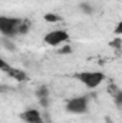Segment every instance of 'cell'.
<instances>
[{"instance_id":"cell-1","label":"cell","mask_w":122,"mask_h":123,"mask_svg":"<svg viewBox=\"0 0 122 123\" xmlns=\"http://www.w3.org/2000/svg\"><path fill=\"white\" fill-rule=\"evenodd\" d=\"M25 19L22 17H7V16H1L0 17V33L3 37L7 39H13L19 34L20 26L23 23Z\"/></svg>"},{"instance_id":"cell-2","label":"cell","mask_w":122,"mask_h":123,"mask_svg":"<svg viewBox=\"0 0 122 123\" xmlns=\"http://www.w3.org/2000/svg\"><path fill=\"white\" fill-rule=\"evenodd\" d=\"M75 79H78L81 83H83L88 89H96L103 80H105V73L102 72H79L75 74Z\"/></svg>"},{"instance_id":"cell-3","label":"cell","mask_w":122,"mask_h":123,"mask_svg":"<svg viewBox=\"0 0 122 123\" xmlns=\"http://www.w3.org/2000/svg\"><path fill=\"white\" fill-rule=\"evenodd\" d=\"M66 112L72 115H83L89 109V99L86 96H76L66 102Z\"/></svg>"},{"instance_id":"cell-4","label":"cell","mask_w":122,"mask_h":123,"mask_svg":"<svg viewBox=\"0 0 122 123\" xmlns=\"http://www.w3.org/2000/svg\"><path fill=\"white\" fill-rule=\"evenodd\" d=\"M70 36L66 30H62V29H56V30H52L49 33H46L43 36V42L47 44V46H52V47H59L63 43L69 42Z\"/></svg>"},{"instance_id":"cell-5","label":"cell","mask_w":122,"mask_h":123,"mask_svg":"<svg viewBox=\"0 0 122 123\" xmlns=\"http://www.w3.org/2000/svg\"><path fill=\"white\" fill-rule=\"evenodd\" d=\"M19 117L23 120L25 123H43V117H42V113L39 109H34V107H30V109H26L23 110Z\"/></svg>"},{"instance_id":"cell-6","label":"cell","mask_w":122,"mask_h":123,"mask_svg":"<svg viewBox=\"0 0 122 123\" xmlns=\"http://www.w3.org/2000/svg\"><path fill=\"white\" fill-rule=\"evenodd\" d=\"M6 73H7L9 77H12V79L16 80L17 83H25V82L29 80V76H27V73H26L25 70L17 69V67H13V66H10L9 70H7Z\"/></svg>"},{"instance_id":"cell-7","label":"cell","mask_w":122,"mask_h":123,"mask_svg":"<svg viewBox=\"0 0 122 123\" xmlns=\"http://www.w3.org/2000/svg\"><path fill=\"white\" fill-rule=\"evenodd\" d=\"M36 96H37V99H39L42 106L46 107L49 105V89H47L46 85H42V86H39L36 89Z\"/></svg>"},{"instance_id":"cell-8","label":"cell","mask_w":122,"mask_h":123,"mask_svg":"<svg viewBox=\"0 0 122 123\" xmlns=\"http://www.w3.org/2000/svg\"><path fill=\"white\" fill-rule=\"evenodd\" d=\"M43 19H45L47 23H58V22L62 20V17L59 14H56V13H46V14L43 16Z\"/></svg>"},{"instance_id":"cell-9","label":"cell","mask_w":122,"mask_h":123,"mask_svg":"<svg viewBox=\"0 0 122 123\" xmlns=\"http://www.w3.org/2000/svg\"><path fill=\"white\" fill-rule=\"evenodd\" d=\"M79 10L82 12V13H85V14H92L93 13V7H92L91 3H81L79 4Z\"/></svg>"},{"instance_id":"cell-10","label":"cell","mask_w":122,"mask_h":123,"mask_svg":"<svg viewBox=\"0 0 122 123\" xmlns=\"http://www.w3.org/2000/svg\"><path fill=\"white\" fill-rule=\"evenodd\" d=\"M29 30H30V22L29 20H23V23H22V26H20V30H19V34H27L29 33Z\"/></svg>"},{"instance_id":"cell-11","label":"cell","mask_w":122,"mask_h":123,"mask_svg":"<svg viewBox=\"0 0 122 123\" xmlns=\"http://www.w3.org/2000/svg\"><path fill=\"white\" fill-rule=\"evenodd\" d=\"M72 52H73V49H72V46H70V44L59 46V49H58V55H70Z\"/></svg>"},{"instance_id":"cell-12","label":"cell","mask_w":122,"mask_h":123,"mask_svg":"<svg viewBox=\"0 0 122 123\" xmlns=\"http://www.w3.org/2000/svg\"><path fill=\"white\" fill-rule=\"evenodd\" d=\"M109 46H111V47H114V49H116V50H121L122 39H119V36H116L115 39H112V40L109 42Z\"/></svg>"},{"instance_id":"cell-13","label":"cell","mask_w":122,"mask_h":123,"mask_svg":"<svg viewBox=\"0 0 122 123\" xmlns=\"http://www.w3.org/2000/svg\"><path fill=\"white\" fill-rule=\"evenodd\" d=\"M114 100H115V105L122 109V90H116L115 94H114Z\"/></svg>"},{"instance_id":"cell-14","label":"cell","mask_w":122,"mask_h":123,"mask_svg":"<svg viewBox=\"0 0 122 123\" xmlns=\"http://www.w3.org/2000/svg\"><path fill=\"white\" fill-rule=\"evenodd\" d=\"M9 39L7 37H3V40H1V43H3V46L4 47H7L9 50H16V47H14V44L13 43H10V42H7Z\"/></svg>"},{"instance_id":"cell-15","label":"cell","mask_w":122,"mask_h":123,"mask_svg":"<svg viewBox=\"0 0 122 123\" xmlns=\"http://www.w3.org/2000/svg\"><path fill=\"white\" fill-rule=\"evenodd\" d=\"M114 34H115V36H122V20L115 26V29H114Z\"/></svg>"},{"instance_id":"cell-16","label":"cell","mask_w":122,"mask_h":123,"mask_svg":"<svg viewBox=\"0 0 122 123\" xmlns=\"http://www.w3.org/2000/svg\"><path fill=\"white\" fill-rule=\"evenodd\" d=\"M9 67H10V64H7L4 60L0 62V69H1V72H4V73H6V72L9 70Z\"/></svg>"}]
</instances>
